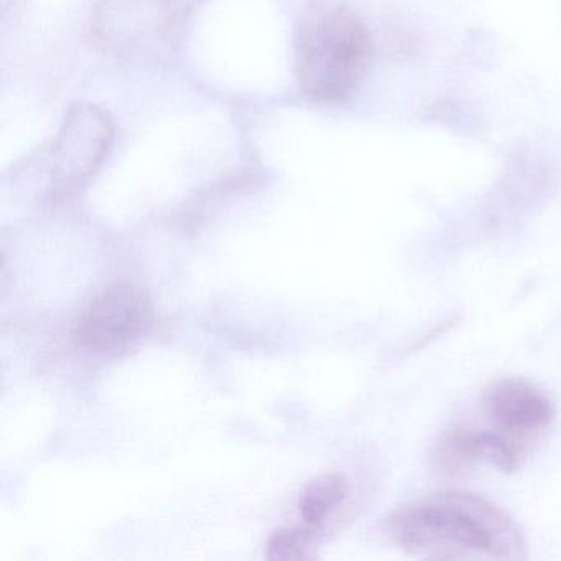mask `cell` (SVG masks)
Instances as JSON below:
<instances>
[{
    "label": "cell",
    "instance_id": "obj_1",
    "mask_svg": "<svg viewBox=\"0 0 561 561\" xmlns=\"http://www.w3.org/2000/svg\"><path fill=\"white\" fill-rule=\"evenodd\" d=\"M390 538L413 557L433 560H522L527 545L514 518L471 492L448 491L397 508Z\"/></svg>",
    "mask_w": 561,
    "mask_h": 561
},
{
    "label": "cell",
    "instance_id": "obj_2",
    "mask_svg": "<svg viewBox=\"0 0 561 561\" xmlns=\"http://www.w3.org/2000/svg\"><path fill=\"white\" fill-rule=\"evenodd\" d=\"M373 42L346 5L311 2L295 25V78L307 100L344 103L366 77Z\"/></svg>",
    "mask_w": 561,
    "mask_h": 561
},
{
    "label": "cell",
    "instance_id": "obj_3",
    "mask_svg": "<svg viewBox=\"0 0 561 561\" xmlns=\"http://www.w3.org/2000/svg\"><path fill=\"white\" fill-rule=\"evenodd\" d=\"M152 324L153 308L146 294L136 288H114L83 308L75 323L73 340L93 356H119L144 340Z\"/></svg>",
    "mask_w": 561,
    "mask_h": 561
},
{
    "label": "cell",
    "instance_id": "obj_4",
    "mask_svg": "<svg viewBox=\"0 0 561 561\" xmlns=\"http://www.w3.org/2000/svg\"><path fill=\"white\" fill-rule=\"evenodd\" d=\"M114 142L110 114L90 103L70 107L51 142V179L60 188L87 182L106 159Z\"/></svg>",
    "mask_w": 561,
    "mask_h": 561
},
{
    "label": "cell",
    "instance_id": "obj_5",
    "mask_svg": "<svg viewBox=\"0 0 561 561\" xmlns=\"http://www.w3.org/2000/svg\"><path fill=\"white\" fill-rule=\"evenodd\" d=\"M93 31L98 42L117 57L144 58L159 54L176 27L162 0H101Z\"/></svg>",
    "mask_w": 561,
    "mask_h": 561
},
{
    "label": "cell",
    "instance_id": "obj_6",
    "mask_svg": "<svg viewBox=\"0 0 561 561\" xmlns=\"http://www.w3.org/2000/svg\"><path fill=\"white\" fill-rule=\"evenodd\" d=\"M482 410L492 430L527 453L554 419L550 397L524 379L492 383L482 397Z\"/></svg>",
    "mask_w": 561,
    "mask_h": 561
},
{
    "label": "cell",
    "instance_id": "obj_7",
    "mask_svg": "<svg viewBox=\"0 0 561 561\" xmlns=\"http://www.w3.org/2000/svg\"><path fill=\"white\" fill-rule=\"evenodd\" d=\"M527 453L495 432L451 426L445 430L430 453V466L445 479L468 476L481 461H489L504 471H512Z\"/></svg>",
    "mask_w": 561,
    "mask_h": 561
},
{
    "label": "cell",
    "instance_id": "obj_8",
    "mask_svg": "<svg viewBox=\"0 0 561 561\" xmlns=\"http://www.w3.org/2000/svg\"><path fill=\"white\" fill-rule=\"evenodd\" d=\"M347 495V484L343 476L327 474L311 481L305 489L300 497L301 518L308 525L323 524L341 504Z\"/></svg>",
    "mask_w": 561,
    "mask_h": 561
},
{
    "label": "cell",
    "instance_id": "obj_9",
    "mask_svg": "<svg viewBox=\"0 0 561 561\" xmlns=\"http://www.w3.org/2000/svg\"><path fill=\"white\" fill-rule=\"evenodd\" d=\"M313 534L304 530H278L267 545L271 560H307L313 557Z\"/></svg>",
    "mask_w": 561,
    "mask_h": 561
},
{
    "label": "cell",
    "instance_id": "obj_10",
    "mask_svg": "<svg viewBox=\"0 0 561 561\" xmlns=\"http://www.w3.org/2000/svg\"><path fill=\"white\" fill-rule=\"evenodd\" d=\"M205 0H162L167 15L176 28L182 27Z\"/></svg>",
    "mask_w": 561,
    "mask_h": 561
}]
</instances>
